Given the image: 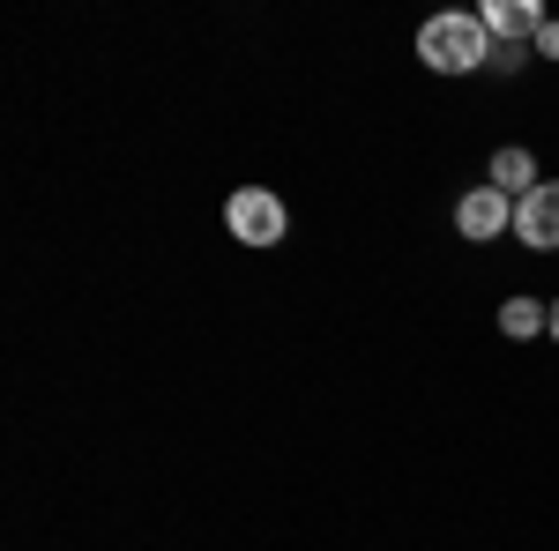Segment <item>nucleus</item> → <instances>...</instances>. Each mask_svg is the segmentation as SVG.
<instances>
[{
  "label": "nucleus",
  "instance_id": "1",
  "mask_svg": "<svg viewBox=\"0 0 559 551\" xmlns=\"http://www.w3.org/2000/svg\"><path fill=\"white\" fill-rule=\"evenodd\" d=\"M418 60H426L432 75H477V68H492V31H485V15L477 8H440L418 23Z\"/></svg>",
  "mask_w": 559,
  "mask_h": 551
},
{
  "label": "nucleus",
  "instance_id": "2",
  "mask_svg": "<svg viewBox=\"0 0 559 551\" xmlns=\"http://www.w3.org/2000/svg\"><path fill=\"white\" fill-rule=\"evenodd\" d=\"M224 224H231L239 247H284V239H292V209H284V194H269V187H239V194L224 202Z\"/></svg>",
  "mask_w": 559,
  "mask_h": 551
},
{
  "label": "nucleus",
  "instance_id": "3",
  "mask_svg": "<svg viewBox=\"0 0 559 551\" xmlns=\"http://www.w3.org/2000/svg\"><path fill=\"white\" fill-rule=\"evenodd\" d=\"M515 239L537 254H559V179H537L515 202Z\"/></svg>",
  "mask_w": 559,
  "mask_h": 551
},
{
  "label": "nucleus",
  "instance_id": "4",
  "mask_svg": "<svg viewBox=\"0 0 559 551\" xmlns=\"http://www.w3.org/2000/svg\"><path fill=\"white\" fill-rule=\"evenodd\" d=\"M455 231L477 239V247H485V239H508V231H515V202H508L500 187H471V194L455 202Z\"/></svg>",
  "mask_w": 559,
  "mask_h": 551
},
{
  "label": "nucleus",
  "instance_id": "5",
  "mask_svg": "<svg viewBox=\"0 0 559 551\" xmlns=\"http://www.w3.org/2000/svg\"><path fill=\"white\" fill-rule=\"evenodd\" d=\"M477 15H485V31H492V45H537V31L552 23V15H545L537 0H485Z\"/></svg>",
  "mask_w": 559,
  "mask_h": 551
},
{
  "label": "nucleus",
  "instance_id": "6",
  "mask_svg": "<svg viewBox=\"0 0 559 551\" xmlns=\"http://www.w3.org/2000/svg\"><path fill=\"white\" fill-rule=\"evenodd\" d=\"M485 187H500L508 202H522V194L537 187V157H530V149H515V142H508V149H492V171H485Z\"/></svg>",
  "mask_w": 559,
  "mask_h": 551
},
{
  "label": "nucleus",
  "instance_id": "7",
  "mask_svg": "<svg viewBox=\"0 0 559 551\" xmlns=\"http://www.w3.org/2000/svg\"><path fill=\"white\" fill-rule=\"evenodd\" d=\"M500 336L508 343L552 336V306H545V298H508V306H500Z\"/></svg>",
  "mask_w": 559,
  "mask_h": 551
},
{
  "label": "nucleus",
  "instance_id": "8",
  "mask_svg": "<svg viewBox=\"0 0 559 551\" xmlns=\"http://www.w3.org/2000/svg\"><path fill=\"white\" fill-rule=\"evenodd\" d=\"M522 60H530V45H492V68H500V75H515Z\"/></svg>",
  "mask_w": 559,
  "mask_h": 551
},
{
  "label": "nucleus",
  "instance_id": "9",
  "mask_svg": "<svg viewBox=\"0 0 559 551\" xmlns=\"http://www.w3.org/2000/svg\"><path fill=\"white\" fill-rule=\"evenodd\" d=\"M530 52H537V60H559V15L537 31V45H530Z\"/></svg>",
  "mask_w": 559,
  "mask_h": 551
},
{
  "label": "nucleus",
  "instance_id": "10",
  "mask_svg": "<svg viewBox=\"0 0 559 551\" xmlns=\"http://www.w3.org/2000/svg\"><path fill=\"white\" fill-rule=\"evenodd\" d=\"M552 343H559V298H552Z\"/></svg>",
  "mask_w": 559,
  "mask_h": 551
}]
</instances>
